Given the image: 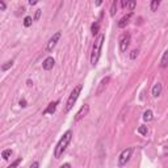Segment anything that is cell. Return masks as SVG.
Segmentation results:
<instances>
[{
  "instance_id": "cell-26",
  "label": "cell",
  "mask_w": 168,
  "mask_h": 168,
  "mask_svg": "<svg viewBox=\"0 0 168 168\" xmlns=\"http://www.w3.org/2000/svg\"><path fill=\"white\" fill-rule=\"evenodd\" d=\"M5 8H7V5H5V2H4V0H0V9L5 11Z\"/></svg>"
},
{
  "instance_id": "cell-5",
  "label": "cell",
  "mask_w": 168,
  "mask_h": 168,
  "mask_svg": "<svg viewBox=\"0 0 168 168\" xmlns=\"http://www.w3.org/2000/svg\"><path fill=\"white\" fill-rule=\"evenodd\" d=\"M60 36H62V33H60V32H57V33H54L53 37L49 40V42H47V45H46V49H45L47 53L53 51V49L55 47V45H57L58 41L60 40Z\"/></svg>"
},
{
  "instance_id": "cell-3",
  "label": "cell",
  "mask_w": 168,
  "mask_h": 168,
  "mask_svg": "<svg viewBox=\"0 0 168 168\" xmlns=\"http://www.w3.org/2000/svg\"><path fill=\"white\" fill-rule=\"evenodd\" d=\"M82 88H83V86H82V84H79V86H76L74 88V91L71 92L70 97H69V100H67V103H66V106H64V112H66V113H69V112L72 109V106L75 105L76 100H77V97H79V95L82 92Z\"/></svg>"
},
{
  "instance_id": "cell-28",
  "label": "cell",
  "mask_w": 168,
  "mask_h": 168,
  "mask_svg": "<svg viewBox=\"0 0 168 168\" xmlns=\"http://www.w3.org/2000/svg\"><path fill=\"white\" fill-rule=\"evenodd\" d=\"M19 104H20V106H22V108H25V106H26V101H25L24 99H21Z\"/></svg>"
},
{
  "instance_id": "cell-25",
  "label": "cell",
  "mask_w": 168,
  "mask_h": 168,
  "mask_svg": "<svg viewBox=\"0 0 168 168\" xmlns=\"http://www.w3.org/2000/svg\"><path fill=\"white\" fill-rule=\"evenodd\" d=\"M129 2H130V0H121V7L122 8H127L129 7Z\"/></svg>"
},
{
  "instance_id": "cell-8",
  "label": "cell",
  "mask_w": 168,
  "mask_h": 168,
  "mask_svg": "<svg viewBox=\"0 0 168 168\" xmlns=\"http://www.w3.org/2000/svg\"><path fill=\"white\" fill-rule=\"evenodd\" d=\"M54 64H55V60H54V58L53 57H47L46 59L42 62V69L45 70V71H50L54 67Z\"/></svg>"
},
{
  "instance_id": "cell-12",
  "label": "cell",
  "mask_w": 168,
  "mask_h": 168,
  "mask_svg": "<svg viewBox=\"0 0 168 168\" xmlns=\"http://www.w3.org/2000/svg\"><path fill=\"white\" fill-rule=\"evenodd\" d=\"M161 93V84L160 83H156L155 86L153 87V96L154 97H159Z\"/></svg>"
},
{
  "instance_id": "cell-11",
  "label": "cell",
  "mask_w": 168,
  "mask_h": 168,
  "mask_svg": "<svg viewBox=\"0 0 168 168\" xmlns=\"http://www.w3.org/2000/svg\"><path fill=\"white\" fill-rule=\"evenodd\" d=\"M131 16H133V12H130L129 15H126V16H124L120 21H118V28H125L126 25H127V22H129V20L131 19Z\"/></svg>"
},
{
  "instance_id": "cell-2",
  "label": "cell",
  "mask_w": 168,
  "mask_h": 168,
  "mask_svg": "<svg viewBox=\"0 0 168 168\" xmlns=\"http://www.w3.org/2000/svg\"><path fill=\"white\" fill-rule=\"evenodd\" d=\"M104 40H105L104 34H99L97 38L95 40V43L92 46V53H91V63H92V66H96L97 62H99L100 55H101V49H103Z\"/></svg>"
},
{
  "instance_id": "cell-30",
  "label": "cell",
  "mask_w": 168,
  "mask_h": 168,
  "mask_svg": "<svg viewBox=\"0 0 168 168\" xmlns=\"http://www.w3.org/2000/svg\"><path fill=\"white\" fill-rule=\"evenodd\" d=\"M38 2H40V0H29V4L30 5H36Z\"/></svg>"
},
{
  "instance_id": "cell-9",
  "label": "cell",
  "mask_w": 168,
  "mask_h": 168,
  "mask_svg": "<svg viewBox=\"0 0 168 168\" xmlns=\"http://www.w3.org/2000/svg\"><path fill=\"white\" fill-rule=\"evenodd\" d=\"M58 103H59V101L50 103V104L47 105V108L43 110V113H42V114H53L54 112H55V109H57V105H58Z\"/></svg>"
},
{
  "instance_id": "cell-31",
  "label": "cell",
  "mask_w": 168,
  "mask_h": 168,
  "mask_svg": "<svg viewBox=\"0 0 168 168\" xmlns=\"http://www.w3.org/2000/svg\"><path fill=\"white\" fill-rule=\"evenodd\" d=\"M30 167H40V163H38V161H34V163L30 164Z\"/></svg>"
},
{
  "instance_id": "cell-13",
  "label": "cell",
  "mask_w": 168,
  "mask_h": 168,
  "mask_svg": "<svg viewBox=\"0 0 168 168\" xmlns=\"http://www.w3.org/2000/svg\"><path fill=\"white\" fill-rule=\"evenodd\" d=\"M168 66V50L167 51H164V54H163V57H161V59H160V67H167Z\"/></svg>"
},
{
  "instance_id": "cell-18",
  "label": "cell",
  "mask_w": 168,
  "mask_h": 168,
  "mask_svg": "<svg viewBox=\"0 0 168 168\" xmlns=\"http://www.w3.org/2000/svg\"><path fill=\"white\" fill-rule=\"evenodd\" d=\"M11 155H12V150H11V148L4 150L3 153H2V158H3L4 160H8V159L11 158Z\"/></svg>"
},
{
  "instance_id": "cell-20",
  "label": "cell",
  "mask_w": 168,
  "mask_h": 168,
  "mask_svg": "<svg viewBox=\"0 0 168 168\" xmlns=\"http://www.w3.org/2000/svg\"><path fill=\"white\" fill-rule=\"evenodd\" d=\"M138 133L141 134V135H147V126H139L138 127Z\"/></svg>"
},
{
  "instance_id": "cell-23",
  "label": "cell",
  "mask_w": 168,
  "mask_h": 168,
  "mask_svg": "<svg viewBox=\"0 0 168 168\" xmlns=\"http://www.w3.org/2000/svg\"><path fill=\"white\" fill-rule=\"evenodd\" d=\"M20 163H21V158H19L17 160H15V161H13V163H12V164H11V166H9L8 168H13V167H17V166H19Z\"/></svg>"
},
{
  "instance_id": "cell-24",
  "label": "cell",
  "mask_w": 168,
  "mask_h": 168,
  "mask_svg": "<svg viewBox=\"0 0 168 168\" xmlns=\"http://www.w3.org/2000/svg\"><path fill=\"white\" fill-rule=\"evenodd\" d=\"M138 50H133V51L130 53V59H135L137 57H138Z\"/></svg>"
},
{
  "instance_id": "cell-16",
  "label": "cell",
  "mask_w": 168,
  "mask_h": 168,
  "mask_svg": "<svg viewBox=\"0 0 168 168\" xmlns=\"http://www.w3.org/2000/svg\"><path fill=\"white\" fill-rule=\"evenodd\" d=\"M160 3H161V0H151V11H153V12H156Z\"/></svg>"
},
{
  "instance_id": "cell-7",
  "label": "cell",
  "mask_w": 168,
  "mask_h": 168,
  "mask_svg": "<svg viewBox=\"0 0 168 168\" xmlns=\"http://www.w3.org/2000/svg\"><path fill=\"white\" fill-rule=\"evenodd\" d=\"M88 112H89V105L84 104L82 108L79 109V112L76 113V116H75V121H76V122H77V121H80L83 117H86V116L88 114Z\"/></svg>"
},
{
  "instance_id": "cell-32",
  "label": "cell",
  "mask_w": 168,
  "mask_h": 168,
  "mask_svg": "<svg viewBox=\"0 0 168 168\" xmlns=\"http://www.w3.org/2000/svg\"><path fill=\"white\" fill-rule=\"evenodd\" d=\"M63 167H71V164H70V163H66V164L62 166V168H63Z\"/></svg>"
},
{
  "instance_id": "cell-29",
  "label": "cell",
  "mask_w": 168,
  "mask_h": 168,
  "mask_svg": "<svg viewBox=\"0 0 168 168\" xmlns=\"http://www.w3.org/2000/svg\"><path fill=\"white\" fill-rule=\"evenodd\" d=\"M103 2L104 0H95V5H96V7H100V5L103 4Z\"/></svg>"
},
{
  "instance_id": "cell-15",
  "label": "cell",
  "mask_w": 168,
  "mask_h": 168,
  "mask_svg": "<svg viewBox=\"0 0 168 168\" xmlns=\"http://www.w3.org/2000/svg\"><path fill=\"white\" fill-rule=\"evenodd\" d=\"M153 118H154V113H153V110L147 109V110H146V112H144V113H143V120L148 122V121H151Z\"/></svg>"
},
{
  "instance_id": "cell-27",
  "label": "cell",
  "mask_w": 168,
  "mask_h": 168,
  "mask_svg": "<svg viewBox=\"0 0 168 168\" xmlns=\"http://www.w3.org/2000/svg\"><path fill=\"white\" fill-rule=\"evenodd\" d=\"M40 17H41V9H37V11H36V16H34V20L37 21V20L40 19Z\"/></svg>"
},
{
  "instance_id": "cell-22",
  "label": "cell",
  "mask_w": 168,
  "mask_h": 168,
  "mask_svg": "<svg viewBox=\"0 0 168 168\" xmlns=\"http://www.w3.org/2000/svg\"><path fill=\"white\" fill-rule=\"evenodd\" d=\"M135 4H137V0H130V2H129V9L130 11H134L135 9Z\"/></svg>"
},
{
  "instance_id": "cell-21",
  "label": "cell",
  "mask_w": 168,
  "mask_h": 168,
  "mask_svg": "<svg viewBox=\"0 0 168 168\" xmlns=\"http://www.w3.org/2000/svg\"><path fill=\"white\" fill-rule=\"evenodd\" d=\"M12 66H13V62H12V60H9V62H5V64L2 66V71H7V70L11 69Z\"/></svg>"
},
{
  "instance_id": "cell-4",
  "label": "cell",
  "mask_w": 168,
  "mask_h": 168,
  "mask_svg": "<svg viewBox=\"0 0 168 168\" xmlns=\"http://www.w3.org/2000/svg\"><path fill=\"white\" fill-rule=\"evenodd\" d=\"M131 154H133V148L129 147V148H125L122 153L120 154V158H118V166L122 167V166H126V163L131 158Z\"/></svg>"
},
{
  "instance_id": "cell-19",
  "label": "cell",
  "mask_w": 168,
  "mask_h": 168,
  "mask_svg": "<svg viewBox=\"0 0 168 168\" xmlns=\"http://www.w3.org/2000/svg\"><path fill=\"white\" fill-rule=\"evenodd\" d=\"M32 22H33V19L30 17V16H26V17L24 19V26L25 28H29L32 25Z\"/></svg>"
},
{
  "instance_id": "cell-1",
  "label": "cell",
  "mask_w": 168,
  "mask_h": 168,
  "mask_svg": "<svg viewBox=\"0 0 168 168\" xmlns=\"http://www.w3.org/2000/svg\"><path fill=\"white\" fill-rule=\"evenodd\" d=\"M71 139H72V131H71V130H67V131L63 134V137L59 139L57 147H55V150H54V156H55L57 159H59L60 156L63 155V153L66 151V148L69 147Z\"/></svg>"
},
{
  "instance_id": "cell-10",
  "label": "cell",
  "mask_w": 168,
  "mask_h": 168,
  "mask_svg": "<svg viewBox=\"0 0 168 168\" xmlns=\"http://www.w3.org/2000/svg\"><path fill=\"white\" fill-rule=\"evenodd\" d=\"M110 82V77L109 76H106V77H104V79L101 80V82H100V87L97 88V95H100V93H101L103 91H104V88L106 87V86H108V83Z\"/></svg>"
},
{
  "instance_id": "cell-14",
  "label": "cell",
  "mask_w": 168,
  "mask_h": 168,
  "mask_svg": "<svg viewBox=\"0 0 168 168\" xmlns=\"http://www.w3.org/2000/svg\"><path fill=\"white\" fill-rule=\"evenodd\" d=\"M99 30H100V21L93 22L92 26H91V32H92V34H93V36L99 34Z\"/></svg>"
},
{
  "instance_id": "cell-6",
  "label": "cell",
  "mask_w": 168,
  "mask_h": 168,
  "mask_svg": "<svg viewBox=\"0 0 168 168\" xmlns=\"http://www.w3.org/2000/svg\"><path fill=\"white\" fill-rule=\"evenodd\" d=\"M129 45H130V34H129V33H125V34H122L121 38H120V50L122 53L126 51Z\"/></svg>"
},
{
  "instance_id": "cell-17",
  "label": "cell",
  "mask_w": 168,
  "mask_h": 168,
  "mask_svg": "<svg viewBox=\"0 0 168 168\" xmlns=\"http://www.w3.org/2000/svg\"><path fill=\"white\" fill-rule=\"evenodd\" d=\"M117 3H118V0H113V3H112V7H110V16H112V17H114V16H116V12H117Z\"/></svg>"
}]
</instances>
